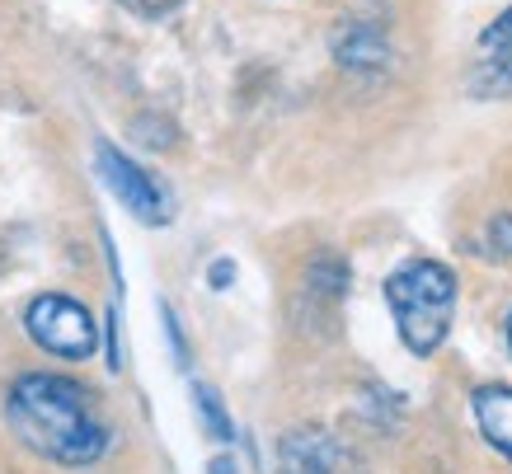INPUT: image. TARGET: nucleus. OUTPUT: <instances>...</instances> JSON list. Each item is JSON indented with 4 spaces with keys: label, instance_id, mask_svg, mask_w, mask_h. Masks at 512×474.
Masks as SVG:
<instances>
[{
    "label": "nucleus",
    "instance_id": "obj_1",
    "mask_svg": "<svg viewBox=\"0 0 512 474\" xmlns=\"http://www.w3.org/2000/svg\"><path fill=\"white\" fill-rule=\"evenodd\" d=\"M5 418L19 442L57 465H90L109 446L90 395L66 376H19L5 399Z\"/></svg>",
    "mask_w": 512,
    "mask_h": 474
},
{
    "label": "nucleus",
    "instance_id": "obj_2",
    "mask_svg": "<svg viewBox=\"0 0 512 474\" xmlns=\"http://www.w3.org/2000/svg\"><path fill=\"white\" fill-rule=\"evenodd\" d=\"M386 306L395 315L404 348L428 357L442 348V338L456 315V273L437 259H409L386 277Z\"/></svg>",
    "mask_w": 512,
    "mask_h": 474
},
{
    "label": "nucleus",
    "instance_id": "obj_3",
    "mask_svg": "<svg viewBox=\"0 0 512 474\" xmlns=\"http://www.w3.org/2000/svg\"><path fill=\"white\" fill-rule=\"evenodd\" d=\"M24 329L38 348L57 352V357H90L99 348V329H94V315L71 296H38L29 310H24Z\"/></svg>",
    "mask_w": 512,
    "mask_h": 474
},
{
    "label": "nucleus",
    "instance_id": "obj_4",
    "mask_svg": "<svg viewBox=\"0 0 512 474\" xmlns=\"http://www.w3.org/2000/svg\"><path fill=\"white\" fill-rule=\"evenodd\" d=\"M94 165H99V174H104L109 193L123 202L137 221H146V226H165V221H170V202H165L160 184L146 174V169L132 165L123 151H113L109 141H104V146L94 151Z\"/></svg>",
    "mask_w": 512,
    "mask_h": 474
},
{
    "label": "nucleus",
    "instance_id": "obj_5",
    "mask_svg": "<svg viewBox=\"0 0 512 474\" xmlns=\"http://www.w3.org/2000/svg\"><path fill=\"white\" fill-rule=\"evenodd\" d=\"M339 446L320 428H296L278 442V474H334Z\"/></svg>",
    "mask_w": 512,
    "mask_h": 474
},
{
    "label": "nucleus",
    "instance_id": "obj_6",
    "mask_svg": "<svg viewBox=\"0 0 512 474\" xmlns=\"http://www.w3.org/2000/svg\"><path fill=\"white\" fill-rule=\"evenodd\" d=\"M334 57L348 71H381L390 62V43L376 24H343L334 38Z\"/></svg>",
    "mask_w": 512,
    "mask_h": 474
},
{
    "label": "nucleus",
    "instance_id": "obj_7",
    "mask_svg": "<svg viewBox=\"0 0 512 474\" xmlns=\"http://www.w3.org/2000/svg\"><path fill=\"white\" fill-rule=\"evenodd\" d=\"M475 423H480L484 442L498 456L512 460V390L508 385H480L475 390Z\"/></svg>",
    "mask_w": 512,
    "mask_h": 474
},
{
    "label": "nucleus",
    "instance_id": "obj_8",
    "mask_svg": "<svg viewBox=\"0 0 512 474\" xmlns=\"http://www.w3.org/2000/svg\"><path fill=\"white\" fill-rule=\"evenodd\" d=\"M466 90L475 99H508L512 94V52H484V62L470 71Z\"/></svg>",
    "mask_w": 512,
    "mask_h": 474
},
{
    "label": "nucleus",
    "instance_id": "obj_9",
    "mask_svg": "<svg viewBox=\"0 0 512 474\" xmlns=\"http://www.w3.org/2000/svg\"><path fill=\"white\" fill-rule=\"evenodd\" d=\"M193 399H198V413H202V423H207V432H212L217 442H231V418L221 409L217 390H212V385H193Z\"/></svg>",
    "mask_w": 512,
    "mask_h": 474
},
{
    "label": "nucleus",
    "instance_id": "obj_10",
    "mask_svg": "<svg viewBox=\"0 0 512 474\" xmlns=\"http://www.w3.org/2000/svg\"><path fill=\"white\" fill-rule=\"evenodd\" d=\"M480 47L484 52H512V5L480 33Z\"/></svg>",
    "mask_w": 512,
    "mask_h": 474
},
{
    "label": "nucleus",
    "instance_id": "obj_11",
    "mask_svg": "<svg viewBox=\"0 0 512 474\" xmlns=\"http://www.w3.org/2000/svg\"><path fill=\"white\" fill-rule=\"evenodd\" d=\"M489 254H494V259H508L512 254V216L508 212H498L494 221H489Z\"/></svg>",
    "mask_w": 512,
    "mask_h": 474
},
{
    "label": "nucleus",
    "instance_id": "obj_12",
    "mask_svg": "<svg viewBox=\"0 0 512 474\" xmlns=\"http://www.w3.org/2000/svg\"><path fill=\"white\" fill-rule=\"evenodd\" d=\"M118 5H127L141 19H160V15H170V10H179L184 0H118Z\"/></svg>",
    "mask_w": 512,
    "mask_h": 474
},
{
    "label": "nucleus",
    "instance_id": "obj_13",
    "mask_svg": "<svg viewBox=\"0 0 512 474\" xmlns=\"http://www.w3.org/2000/svg\"><path fill=\"white\" fill-rule=\"evenodd\" d=\"M207 277H212V287H231V277H235V268H231V263H226V259H221V263H212V273H207Z\"/></svg>",
    "mask_w": 512,
    "mask_h": 474
},
{
    "label": "nucleus",
    "instance_id": "obj_14",
    "mask_svg": "<svg viewBox=\"0 0 512 474\" xmlns=\"http://www.w3.org/2000/svg\"><path fill=\"white\" fill-rule=\"evenodd\" d=\"M207 474H240V470H235V465H231V460H226V456H217V460H212V465H207Z\"/></svg>",
    "mask_w": 512,
    "mask_h": 474
},
{
    "label": "nucleus",
    "instance_id": "obj_15",
    "mask_svg": "<svg viewBox=\"0 0 512 474\" xmlns=\"http://www.w3.org/2000/svg\"><path fill=\"white\" fill-rule=\"evenodd\" d=\"M508 348H512V310H508Z\"/></svg>",
    "mask_w": 512,
    "mask_h": 474
}]
</instances>
